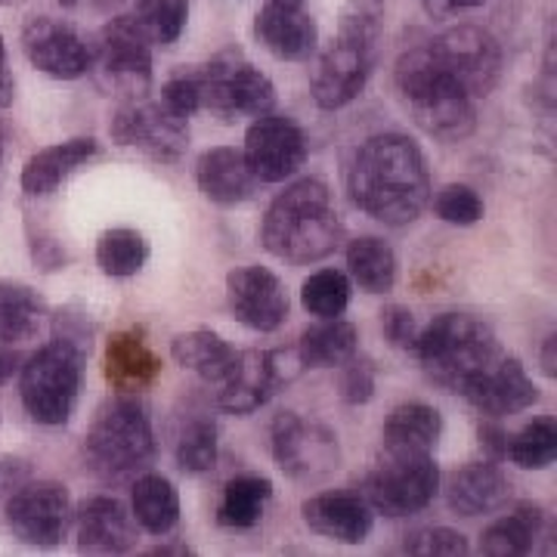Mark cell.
<instances>
[{"label":"cell","instance_id":"obj_28","mask_svg":"<svg viewBox=\"0 0 557 557\" xmlns=\"http://www.w3.org/2000/svg\"><path fill=\"white\" fill-rule=\"evenodd\" d=\"M545 527V511L536 502H520L505 518L493 520L480 536V555L523 557L536 548Z\"/></svg>","mask_w":557,"mask_h":557},{"label":"cell","instance_id":"obj_29","mask_svg":"<svg viewBox=\"0 0 557 557\" xmlns=\"http://www.w3.org/2000/svg\"><path fill=\"white\" fill-rule=\"evenodd\" d=\"M357 325L341 317L322 319L317 325L304 329V335L298 341L304 369H338L350 357H357Z\"/></svg>","mask_w":557,"mask_h":557},{"label":"cell","instance_id":"obj_16","mask_svg":"<svg viewBox=\"0 0 557 557\" xmlns=\"http://www.w3.org/2000/svg\"><path fill=\"white\" fill-rule=\"evenodd\" d=\"M226 304L242 325L255 332H276L288 319V292L267 267H239L226 276Z\"/></svg>","mask_w":557,"mask_h":557},{"label":"cell","instance_id":"obj_36","mask_svg":"<svg viewBox=\"0 0 557 557\" xmlns=\"http://www.w3.org/2000/svg\"><path fill=\"white\" fill-rule=\"evenodd\" d=\"M523 471H545L552 468L557 458V421L552 416L533 418L530 424H523L515 437H508V453Z\"/></svg>","mask_w":557,"mask_h":557},{"label":"cell","instance_id":"obj_10","mask_svg":"<svg viewBox=\"0 0 557 557\" xmlns=\"http://www.w3.org/2000/svg\"><path fill=\"white\" fill-rule=\"evenodd\" d=\"M270 440L282 474L298 483H322L341 468L338 434L322 421H307L298 412H278Z\"/></svg>","mask_w":557,"mask_h":557},{"label":"cell","instance_id":"obj_19","mask_svg":"<svg viewBox=\"0 0 557 557\" xmlns=\"http://www.w3.org/2000/svg\"><path fill=\"white\" fill-rule=\"evenodd\" d=\"M461 397L486 418H505L527 412L533 403H539V387L527 375L518 357L502 354L486 372H480L478 379L468 384Z\"/></svg>","mask_w":557,"mask_h":557},{"label":"cell","instance_id":"obj_24","mask_svg":"<svg viewBox=\"0 0 557 557\" xmlns=\"http://www.w3.org/2000/svg\"><path fill=\"white\" fill-rule=\"evenodd\" d=\"M196 180H199L201 196L214 205H223V208L248 201L258 189V180L236 146H214V149L201 152L199 164H196Z\"/></svg>","mask_w":557,"mask_h":557},{"label":"cell","instance_id":"obj_41","mask_svg":"<svg viewBox=\"0 0 557 557\" xmlns=\"http://www.w3.org/2000/svg\"><path fill=\"white\" fill-rule=\"evenodd\" d=\"M406 552L424 557L468 555V539L461 536L458 530H449V527H428V530H418V533L406 539Z\"/></svg>","mask_w":557,"mask_h":557},{"label":"cell","instance_id":"obj_40","mask_svg":"<svg viewBox=\"0 0 557 557\" xmlns=\"http://www.w3.org/2000/svg\"><path fill=\"white\" fill-rule=\"evenodd\" d=\"M483 199L474 186H465V183H449L443 186L434 199V214L443 223H453V226H474L483 218Z\"/></svg>","mask_w":557,"mask_h":557},{"label":"cell","instance_id":"obj_13","mask_svg":"<svg viewBox=\"0 0 557 557\" xmlns=\"http://www.w3.org/2000/svg\"><path fill=\"white\" fill-rule=\"evenodd\" d=\"M72 496L57 480H32L7 502V527L25 545L53 548L72 527Z\"/></svg>","mask_w":557,"mask_h":557},{"label":"cell","instance_id":"obj_6","mask_svg":"<svg viewBox=\"0 0 557 557\" xmlns=\"http://www.w3.org/2000/svg\"><path fill=\"white\" fill-rule=\"evenodd\" d=\"M156 456V434L143 403L131 394L106 399L87 428L84 461L106 483L134 478Z\"/></svg>","mask_w":557,"mask_h":557},{"label":"cell","instance_id":"obj_56","mask_svg":"<svg viewBox=\"0 0 557 557\" xmlns=\"http://www.w3.org/2000/svg\"><path fill=\"white\" fill-rule=\"evenodd\" d=\"M57 3H62V7H75L78 0H57Z\"/></svg>","mask_w":557,"mask_h":557},{"label":"cell","instance_id":"obj_46","mask_svg":"<svg viewBox=\"0 0 557 557\" xmlns=\"http://www.w3.org/2000/svg\"><path fill=\"white\" fill-rule=\"evenodd\" d=\"M267 366H270V379L276 387L282 384H292L304 372V359L298 354V344L295 347H278L267 354Z\"/></svg>","mask_w":557,"mask_h":557},{"label":"cell","instance_id":"obj_2","mask_svg":"<svg viewBox=\"0 0 557 557\" xmlns=\"http://www.w3.org/2000/svg\"><path fill=\"white\" fill-rule=\"evenodd\" d=\"M344 226L322 180H298L278 193L260 223L263 248L288 263H317L335 255Z\"/></svg>","mask_w":557,"mask_h":557},{"label":"cell","instance_id":"obj_45","mask_svg":"<svg viewBox=\"0 0 557 557\" xmlns=\"http://www.w3.org/2000/svg\"><path fill=\"white\" fill-rule=\"evenodd\" d=\"M381 329H384V338L391 341V347L397 350H412L418 338V325L412 310L399 307V304H391L381 310Z\"/></svg>","mask_w":557,"mask_h":557},{"label":"cell","instance_id":"obj_14","mask_svg":"<svg viewBox=\"0 0 557 557\" xmlns=\"http://www.w3.org/2000/svg\"><path fill=\"white\" fill-rule=\"evenodd\" d=\"M109 137L164 164L180 161L189 146L186 119H177L161 102H124L109 121Z\"/></svg>","mask_w":557,"mask_h":557},{"label":"cell","instance_id":"obj_33","mask_svg":"<svg viewBox=\"0 0 557 557\" xmlns=\"http://www.w3.org/2000/svg\"><path fill=\"white\" fill-rule=\"evenodd\" d=\"M273 498V483L260 474H239L223 486L218 505V523L226 530H251L263 518L267 502Z\"/></svg>","mask_w":557,"mask_h":557},{"label":"cell","instance_id":"obj_25","mask_svg":"<svg viewBox=\"0 0 557 557\" xmlns=\"http://www.w3.org/2000/svg\"><path fill=\"white\" fill-rule=\"evenodd\" d=\"M218 387V406L233 412V416H251L270 399L276 384L270 379L267 354L260 350H242L233 357L230 369L223 379L214 384Z\"/></svg>","mask_w":557,"mask_h":557},{"label":"cell","instance_id":"obj_35","mask_svg":"<svg viewBox=\"0 0 557 557\" xmlns=\"http://www.w3.org/2000/svg\"><path fill=\"white\" fill-rule=\"evenodd\" d=\"M146 260H149V242H146L143 233L131 230V226L106 230L100 242H97V267L106 276H137L139 270L146 267Z\"/></svg>","mask_w":557,"mask_h":557},{"label":"cell","instance_id":"obj_44","mask_svg":"<svg viewBox=\"0 0 557 557\" xmlns=\"http://www.w3.org/2000/svg\"><path fill=\"white\" fill-rule=\"evenodd\" d=\"M341 369V397L350 406H362L375 397V369L362 359L350 357Z\"/></svg>","mask_w":557,"mask_h":557},{"label":"cell","instance_id":"obj_12","mask_svg":"<svg viewBox=\"0 0 557 557\" xmlns=\"http://www.w3.org/2000/svg\"><path fill=\"white\" fill-rule=\"evenodd\" d=\"M440 65L465 87L471 100L490 97L502 78V44L480 25H456L428 44Z\"/></svg>","mask_w":557,"mask_h":557},{"label":"cell","instance_id":"obj_32","mask_svg":"<svg viewBox=\"0 0 557 557\" xmlns=\"http://www.w3.org/2000/svg\"><path fill=\"white\" fill-rule=\"evenodd\" d=\"M47 317V304L35 288L22 282H0V341L25 344L38 335L40 322Z\"/></svg>","mask_w":557,"mask_h":557},{"label":"cell","instance_id":"obj_58","mask_svg":"<svg viewBox=\"0 0 557 557\" xmlns=\"http://www.w3.org/2000/svg\"><path fill=\"white\" fill-rule=\"evenodd\" d=\"M0 159H3V143H0Z\"/></svg>","mask_w":557,"mask_h":557},{"label":"cell","instance_id":"obj_51","mask_svg":"<svg viewBox=\"0 0 557 557\" xmlns=\"http://www.w3.org/2000/svg\"><path fill=\"white\" fill-rule=\"evenodd\" d=\"M434 13H458V10H474L483 0H428Z\"/></svg>","mask_w":557,"mask_h":557},{"label":"cell","instance_id":"obj_7","mask_svg":"<svg viewBox=\"0 0 557 557\" xmlns=\"http://www.w3.org/2000/svg\"><path fill=\"white\" fill-rule=\"evenodd\" d=\"M84 359L78 350L65 347L60 341L44 344L38 354L25 359L20 379V394L25 412L32 421L60 428L78 406Z\"/></svg>","mask_w":557,"mask_h":557},{"label":"cell","instance_id":"obj_4","mask_svg":"<svg viewBox=\"0 0 557 557\" xmlns=\"http://www.w3.org/2000/svg\"><path fill=\"white\" fill-rule=\"evenodd\" d=\"M394 78H397L399 94L409 106L412 119L428 137L443 139V143H461L474 134V127H478L474 100L440 65L431 47H416V50L403 53Z\"/></svg>","mask_w":557,"mask_h":557},{"label":"cell","instance_id":"obj_15","mask_svg":"<svg viewBox=\"0 0 557 557\" xmlns=\"http://www.w3.org/2000/svg\"><path fill=\"white\" fill-rule=\"evenodd\" d=\"M307 137L288 115L267 112L258 115L245 134L242 156L248 161L258 183H285L295 177L307 161Z\"/></svg>","mask_w":557,"mask_h":557},{"label":"cell","instance_id":"obj_53","mask_svg":"<svg viewBox=\"0 0 557 557\" xmlns=\"http://www.w3.org/2000/svg\"><path fill=\"white\" fill-rule=\"evenodd\" d=\"M100 10H112V7H119V3H124V0H94Z\"/></svg>","mask_w":557,"mask_h":557},{"label":"cell","instance_id":"obj_5","mask_svg":"<svg viewBox=\"0 0 557 557\" xmlns=\"http://www.w3.org/2000/svg\"><path fill=\"white\" fill-rule=\"evenodd\" d=\"M416 357L424 375L446 394H465L468 384L486 372L498 357L496 332L468 313H440L416 338Z\"/></svg>","mask_w":557,"mask_h":557},{"label":"cell","instance_id":"obj_57","mask_svg":"<svg viewBox=\"0 0 557 557\" xmlns=\"http://www.w3.org/2000/svg\"><path fill=\"white\" fill-rule=\"evenodd\" d=\"M0 483H3V465H0Z\"/></svg>","mask_w":557,"mask_h":557},{"label":"cell","instance_id":"obj_26","mask_svg":"<svg viewBox=\"0 0 557 557\" xmlns=\"http://www.w3.org/2000/svg\"><path fill=\"white\" fill-rule=\"evenodd\" d=\"M161 375V359L146 347L139 329L115 332L106 344V379L119 394L152 387Z\"/></svg>","mask_w":557,"mask_h":557},{"label":"cell","instance_id":"obj_17","mask_svg":"<svg viewBox=\"0 0 557 557\" xmlns=\"http://www.w3.org/2000/svg\"><path fill=\"white\" fill-rule=\"evenodd\" d=\"M22 50H25L28 62L50 78L75 81L87 75V69H90L87 44L65 22L50 20V16H32L25 22Z\"/></svg>","mask_w":557,"mask_h":557},{"label":"cell","instance_id":"obj_39","mask_svg":"<svg viewBox=\"0 0 557 557\" xmlns=\"http://www.w3.org/2000/svg\"><path fill=\"white\" fill-rule=\"evenodd\" d=\"M300 304L317 319L344 317L350 307V278L341 270H319L300 285Z\"/></svg>","mask_w":557,"mask_h":557},{"label":"cell","instance_id":"obj_38","mask_svg":"<svg viewBox=\"0 0 557 557\" xmlns=\"http://www.w3.org/2000/svg\"><path fill=\"white\" fill-rule=\"evenodd\" d=\"M189 20V0H137V28L149 44H177Z\"/></svg>","mask_w":557,"mask_h":557},{"label":"cell","instance_id":"obj_31","mask_svg":"<svg viewBox=\"0 0 557 557\" xmlns=\"http://www.w3.org/2000/svg\"><path fill=\"white\" fill-rule=\"evenodd\" d=\"M171 357L177 366L196 372L201 381L218 384L223 372L230 369V362L236 357V350L220 338L211 329H196V332H183L171 341Z\"/></svg>","mask_w":557,"mask_h":557},{"label":"cell","instance_id":"obj_20","mask_svg":"<svg viewBox=\"0 0 557 557\" xmlns=\"http://www.w3.org/2000/svg\"><path fill=\"white\" fill-rule=\"evenodd\" d=\"M508 502H511V480L493 458L465 465L446 480V505L458 518H483L502 511Z\"/></svg>","mask_w":557,"mask_h":557},{"label":"cell","instance_id":"obj_42","mask_svg":"<svg viewBox=\"0 0 557 557\" xmlns=\"http://www.w3.org/2000/svg\"><path fill=\"white\" fill-rule=\"evenodd\" d=\"M94 338H97V329H94V322L84 317L81 310L69 307V310H60L53 317V341H60L65 347L78 350L81 357H90Z\"/></svg>","mask_w":557,"mask_h":557},{"label":"cell","instance_id":"obj_23","mask_svg":"<svg viewBox=\"0 0 557 557\" xmlns=\"http://www.w3.org/2000/svg\"><path fill=\"white\" fill-rule=\"evenodd\" d=\"M443 416L428 403H403L397 406L381 431V449L387 458H424L434 456Z\"/></svg>","mask_w":557,"mask_h":557},{"label":"cell","instance_id":"obj_30","mask_svg":"<svg viewBox=\"0 0 557 557\" xmlns=\"http://www.w3.org/2000/svg\"><path fill=\"white\" fill-rule=\"evenodd\" d=\"M131 515L152 536H168L180 520V496L174 483L161 474H143L131 493Z\"/></svg>","mask_w":557,"mask_h":557},{"label":"cell","instance_id":"obj_43","mask_svg":"<svg viewBox=\"0 0 557 557\" xmlns=\"http://www.w3.org/2000/svg\"><path fill=\"white\" fill-rule=\"evenodd\" d=\"M159 102L168 112H174L177 119L189 121V115H196L201 109V94L196 75H193V72H180V75H174V78L161 87Z\"/></svg>","mask_w":557,"mask_h":557},{"label":"cell","instance_id":"obj_49","mask_svg":"<svg viewBox=\"0 0 557 557\" xmlns=\"http://www.w3.org/2000/svg\"><path fill=\"white\" fill-rule=\"evenodd\" d=\"M542 372L548 379H557V335H548L542 344Z\"/></svg>","mask_w":557,"mask_h":557},{"label":"cell","instance_id":"obj_27","mask_svg":"<svg viewBox=\"0 0 557 557\" xmlns=\"http://www.w3.org/2000/svg\"><path fill=\"white\" fill-rule=\"evenodd\" d=\"M97 149H100L97 139L90 137L65 139V143L40 149L38 156H32L22 168V189L28 196H50L62 180L78 171L84 161L94 159Z\"/></svg>","mask_w":557,"mask_h":557},{"label":"cell","instance_id":"obj_55","mask_svg":"<svg viewBox=\"0 0 557 557\" xmlns=\"http://www.w3.org/2000/svg\"><path fill=\"white\" fill-rule=\"evenodd\" d=\"M0 65H7V47H3V38H0Z\"/></svg>","mask_w":557,"mask_h":557},{"label":"cell","instance_id":"obj_1","mask_svg":"<svg viewBox=\"0 0 557 557\" xmlns=\"http://www.w3.org/2000/svg\"><path fill=\"white\" fill-rule=\"evenodd\" d=\"M347 189L359 211L387 226H406L421 218L431 201V174L416 139L379 134L357 149Z\"/></svg>","mask_w":557,"mask_h":557},{"label":"cell","instance_id":"obj_21","mask_svg":"<svg viewBox=\"0 0 557 557\" xmlns=\"http://www.w3.org/2000/svg\"><path fill=\"white\" fill-rule=\"evenodd\" d=\"M304 523L317 536L335 539L344 545H359L366 542L372 527H375V511L369 502L357 493H319L300 505Z\"/></svg>","mask_w":557,"mask_h":557},{"label":"cell","instance_id":"obj_11","mask_svg":"<svg viewBox=\"0 0 557 557\" xmlns=\"http://www.w3.org/2000/svg\"><path fill=\"white\" fill-rule=\"evenodd\" d=\"M440 490V468L434 456L381 458V465L362 480V498L384 518H409L424 511Z\"/></svg>","mask_w":557,"mask_h":557},{"label":"cell","instance_id":"obj_37","mask_svg":"<svg viewBox=\"0 0 557 557\" xmlns=\"http://www.w3.org/2000/svg\"><path fill=\"white\" fill-rule=\"evenodd\" d=\"M180 471L186 474H208L218 465V424L211 418L196 416L183 424L174 446Z\"/></svg>","mask_w":557,"mask_h":557},{"label":"cell","instance_id":"obj_8","mask_svg":"<svg viewBox=\"0 0 557 557\" xmlns=\"http://www.w3.org/2000/svg\"><path fill=\"white\" fill-rule=\"evenodd\" d=\"M87 72H94L97 84L109 97H119L124 102H137L149 94L152 50L134 16H119L102 28Z\"/></svg>","mask_w":557,"mask_h":557},{"label":"cell","instance_id":"obj_9","mask_svg":"<svg viewBox=\"0 0 557 557\" xmlns=\"http://www.w3.org/2000/svg\"><path fill=\"white\" fill-rule=\"evenodd\" d=\"M201 94V109L220 119H258L276 109V87L260 69L245 62L239 53H220L196 72Z\"/></svg>","mask_w":557,"mask_h":557},{"label":"cell","instance_id":"obj_22","mask_svg":"<svg viewBox=\"0 0 557 557\" xmlns=\"http://www.w3.org/2000/svg\"><path fill=\"white\" fill-rule=\"evenodd\" d=\"M255 38L276 60L304 62L317 53L319 28L317 22L307 13H300L298 7L267 3L255 16Z\"/></svg>","mask_w":557,"mask_h":557},{"label":"cell","instance_id":"obj_54","mask_svg":"<svg viewBox=\"0 0 557 557\" xmlns=\"http://www.w3.org/2000/svg\"><path fill=\"white\" fill-rule=\"evenodd\" d=\"M270 3H278V7H300L304 0H270Z\"/></svg>","mask_w":557,"mask_h":557},{"label":"cell","instance_id":"obj_3","mask_svg":"<svg viewBox=\"0 0 557 557\" xmlns=\"http://www.w3.org/2000/svg\"><path fill=\"white\" fill-rule=\"evenodd\" d=\"M381 20H384L381 0H350L344 7L338 38L319 57L310 78V94L319 109L325 112L344 109L366 90L375 65Z\"/></svg>","mask_w":557,"mask_h":557},{"label":"cell","instance_id":"obj_34","mask_svg":"<svg viewBox=\"0 0 557 557\" xmlns=\"http://www.w3.org/2000/svg\"><path fill=\"white\" fill-rule=\"evenodd\" d=\"M347 270L369 295H384L397 285V255L387 242L375 236H362L347 245Z\"/></svg>","mask_w":557,"mask_h":557},{"label":"cell","instance_id":"obj_47","mask_svg":"<svg viewBox=\"0 0 557 557\" xmlns=\"http://www.w3.org/2000/svg\"><path fill=\"white\" fill-rule=\"evenodd\" d=\"M478 437L480 446H483V453L493 458V461H502V458H505V453H508V434L498 428L496 418H493V421H480Z\"/></svg>","mask_w":557,"mask_h":557},{"label":"cell","instance_id":"obj_50","mask_svg":"<svg viewBox=\"0 0 557 557\" xmlns=\"http://www.w3.org/2000/svg\"><path fill=\"white\" fill-rule=\"evenodd\" d=\"M13 100H16V78L7 65H0V109L13 106Z\"/></svg>","mask_w":557,"mask_h":557},{"label":"cell","instance_id":"obj_48","mask_svg":"<svg viewBox=\"0 0 557 557\" xmlns=\"http://www.w3.org/2000/svg\"><path fill=\"white\" fill-rule=\"evenodd\" d=\"M20 369L22 357L13 350V344H3V341H0V384H7Z\"/></svg>","mask_w":557,"mask_h":557},{"label":"cell","instance_id":"obj_18","mask_svg":"<svg viewBox=\"0 0 557 557\" xmlns=\"http://www.w3.org/2000/svg\"><path fill=\"white\" fill-rule=\"evenodd\" d=\"M72 520L78 530V552L84 555H127L137 548V520L119 498H84Z\"/></svg>","mask_w":557,"mask_h":557},{"label":"cell","instance_id":"obj_52","mask_svg":"<svg viewBox=\"0 0 557 557\" xmlns=\"http://www.w3.org/2000/svg\"><path fill=\"white\" fill-rule=\"evenodd\" d=\"M152 555H189V548L186 545H159V548H152Z\"/></svg>","mask_w":557,"mask_h":557}]
</instances>
